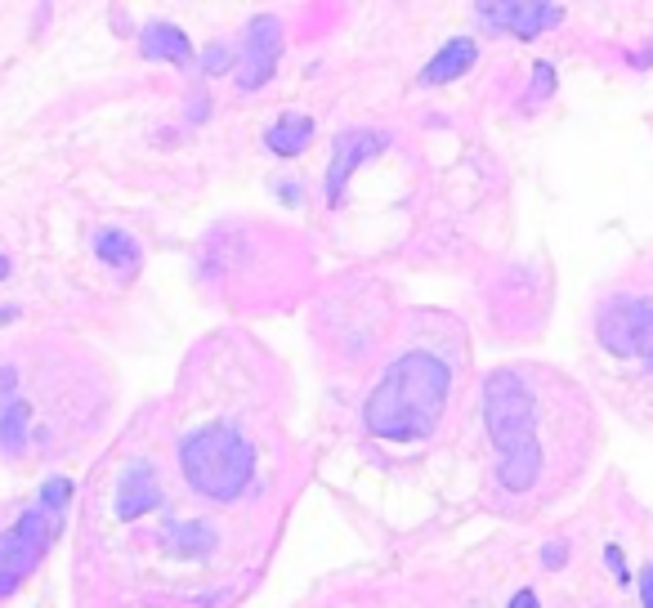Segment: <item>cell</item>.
<instances>
[{
    "instance_id": "obj_1",
    "label": "cell",
    "mask_w": 653,
    "mask_h": 608,
    "mask_svg": "<svg viewBox=\"0 0 653 608\" xmlns=\"http://www.w3.org/2000/svg\"><path fill=\"white\" fill-rule=\"evenodd\" d=\"M573 389L560 380V389H551L546 398L533 385V367H501L488 376L484 385V421H488V439L497 447V488L506 497H533L542 493V501H551L546 493L555 488V439L573 443L577 430L591 425L586 408H577L568 417H560L568 408Z\"/></svg>"
},
{
    "instance_id": "obj_2",
    "label": "cell",
    "mask_w": 653,
    "mask_h": 608,
    "mask_svg": "<svg viewBox=\"0 0 653 608\" xmlns=\"http://www.w3.org/2000/svg\"><path fill=\"white\" fill-rule=\"evenodd\" d=\"M591 341L609 402L640 430H653V259H640L635 274H622L600 291Z\"/></svg>"
},
{
    "instance_id": "obj_3",
    "label": "cell",
    "mask_w": 653,
    "mask_h": 608,
    "mask_svg": "<svg viewBox=\"0 0 653 608\" xmlns=\"http://www.w3.org/2000/svg\"><path fill=\"white\" fill-rule=\"evenodd\" d=\"M452 376L447 363L434 354H403L395 367L380 376V385L372 389V398L363 402V425L380 439H421L439 425L443 402H447Z\"/></svg>"
},
{
    "instance_id": "obj_4",
    "label": "cell",
    "mask_w": 653,
    "mask_h": 608,
    "mask_svg": "<svg viewBox=\"0 0 653 608\" xmlns=\"http://www.w3.org/2000/svg\"><path fill=\"white\" fill-rule=\"evenodd\" d=\"M179 469L198 497L233 501L255 479V447L233 425H202L179 443Z\"/></svg>"
},
{
    "instance_id": "obj_5",
    "label": "cell",
    "mask_w": 653,
    "mask_h": 608,
    "mask_svg": "<svg viewBox=\"0 0 653 608\" xmlns=\"http://www.w3.org/2000/svg\"><path fill=\"white\" fill-rule=\"evenodd\" d=\"M49 537H54V515L45 506L23 510V519L0 532V599L14 595L19 582L41 564V555L49 551Z\"/></svg>"
},
{
    "instance_id": "obj_6",
    "label": "cell",
    "mask_w": 653,
    "mask_h": 608,
    "mask_svg": "<svg viewBox=\"0 0 653 608\" xmlns=\"http://www.w3.org/2000/svg\"><path fill=\"white\" fill-rule=\"evenodd\" d=\"M278 58H283V23H278V19L251 23L246 49H242V63H237V86H242V90H259V86L274 77Z\"/></svg>"
},
{
    "instance_id": "obj_7",
    "label": "cell",
    "mask_w": 653,
    "mask_h": 608,
    "mask_svg": "<svg viewBox=\"0 0 653 608\" xmlns=\"http://www.w3.org/2000/svg\"><path fill=\"white\" fill-rule=\"evenodd\" d=\"M479 19L514 32V36H538L564 19V5H529V0H506V5H479Z\"/></svg>"
},
{
    "instance_id": "obj_8",
    "label": "cell",
    "mask_w": 653,
    "mask_h": 608,
    "mask_svg": "<svg viewBox=\"0 0 653 608\" xmlns=\"http://www.w3.org/2000/svg\"><path fill=\"white\" fill-rule=\"evenodd\" d=\"M157 501H162V488H157L153 465H130L117 484V519H135V515L153 510Z\"/></svg>"
},
{
    "instance_id": "obj_9",
    "label": "cell",
    "mask_w": 653,
    "mask_h": 608,
    "mask_svg": "<svg viewBox=\"0 0 653 608\" xmlns=\"http://www.w3.org/2000/svg\"><path fill=\"white\" fill-rule=\"evenodd\" d=\"M380 144H385V134H341V140H336V162H332V170H326V201L341 197L350 170L363 166Z\"/></svg>"
},
{
    "instance_id": "obj_10",
    "label": "cell",
    "mask_w": 653,
    "mask_h": 608,
    "mask_svg": "<svg viewBox=\"0 0 653 608\" xmlns=\"http://www.w3.org/2000/svg\"><path fill=\"white\" fill-rule=\"evenodd\" d=\"M475 58H479V49H475V41H471V36L447 41V45L430 58L425 73H421V86H447V81H456L462 73H471Z\"/></svg>"
},
{
    "instance_id": "obj_11",
    "label": "cell",
    "mask_w": 653,
    "mask_h": 608,
    "mask_svg": "<svg viewBox=\"0 0 653 608\" xmlns=\"http://www.w3.org/2000/svg\"><path fill=\"white\" fill-rule=\"evenodd\" d=\"M140 49H144L148 58H170V63H179V67L192 58L188 36H184L179 27H170V23H153V27L140 36Z\"/></svg>"
},
{
    "instance_id": "obj_12",
    "label": "cell",
    "mask_w": 653,
    "mask_h": 608,
    "mask_svg": "<svg viewBox=\"0 0 653 608\" xmlns=\"http://www.w3.org/2000/svg\"><path fill=\"white\" fill-rule=\"evenodd\" d=\"M309 140H313V121L309 117H283V121H274L269 125V134H265V144L274 148V153H283V157H291V153H305L309 148Z\"/></svg>"
},
{
    "instance_id": "obj_13",
    "label": "cell",
    "mask_w": 653,
    "mask_h": 608,
    "mask_svg": "<svg viewBox=\"0 0 653 608\" xmlns=\"http://www.w3.org/2000/svg\"><path fill=\"white\" fill-rule=\"evenodd\" d=\"M95 242H99V255H103L112 268H121V274H135V268H140V246H135V237H125V233H117V229H103Z\"/></svg>"
},
{
    "instance_id": "obj_14",
    "label": "cell",
    "mask_w": 653,
    "mask_h": 608,
    "mask_svg": "<svg viewBox=\"0 0 653 608\" xmlns=\"http://www.w3.org/2000/svg\"><path fill=\"white\" fill-rule=\"evenodd\" d=\"M27 421H32V408H27V402H10V408L0 412V447H5V452H23Z\"/></svg>"
},
{
    "instance_id": "obj_15",
    "label": "cell",
    "mask_w": 653,
    "mask_h": 608,
    "mask_svg": "<svg viewBox=\"0 0 653 608\" xmlns=\"http://www.w3.org/2000/svg\"><path fill=\"white\" fill-rule=\"evenodd\" d=\"M68 497H73V484H68V479H49V484L41 488L45 510H63V506H68Z\"/></svg>"
},
{
    "instance_id": "obj_16",
    "label": "cell",
    "mask_w": 653,
    "mask_h": 608,
    "mask_svg": "<svg viewBox=\"0 0 653 608\" xmlns=\"http://www.w3.org/2000/svg\"><path fill=\"white\" fill-rule=\"evenodd\" d=\"M202 67H207L211 77L229 73V67H233V49H224V45H211V49H207V58H202Z\"/></svg>"
},
{
    "instance_id": "obj_17",
    "label": "cell",
    "mask_w": 653,
    "mask_h": 608,
    "mask_svg": "<svg viewBox=\"0 0 653 608\" xmlns=\"http://www.w3.org/2000/svg\"><path fill=\"white\" fill-rule=\"evenodd\" d=\"M640 599H644V608H653V560L640 568Z\"/></svg>"
},
{
    "instance_id": "obj_18",
    "label": "cell",
    "mask_w": 653,
    "mask_h": 608,
    "mask_svg": "<svg viewBox=\"0 0 653 608\" xmlns=\"http://www.w3.org/2000/svg\"><path fill=\"white\" fill-rule=\"evenodd\" d=\"M510 608H542V604H538V595H533V590H519V595L510 599Z\"/></svg>"
},
{
    "instance_id": "obj_19",
    "label": "cell",
    "mask_w": 653,
    "mask_h": 608,
    "mask_svg": "<svg viewBox=\"0 0 653 608\" xmlns=\"http://www.w3.org/2000/svg\"><path fill=\"white\" fill-rule=\"evenodd\" d=\"M542 560H546L551 568H560V564H564V546H560V542H555V546H546V551H542Z\"/></svg>"
},
{
    "instance_id": "obj_20",
    "label": "cell",
    "mask_w": 653,
    "mask_h": 608,
    "mask_svg": "<svg viewBox=\"0 0 653 608\" xmlns=\"http://www.w3.org/2000/svg\"><path fill=\"white\" fill-rule=\"evenodd\" d=\"M605 560H609V568H613L618 577H627V568H622V551H618V546H609V551H605Z\"/></svg>"
},
{
    "instance_id": "obj_21",
    "label": "cell",
    "mask_w": 653,
    "mask_h": 608,
    "mask_svg": "<svg viewBox=\"0 0 653 608\" xmlns=\"http://www.w3.org/2000/svg\"><path fill=\"white\" fill-rule=\"evenodd\" d=\"M5 274H10V259H5V255H0V278H5Z\"/></svg>"
}]
</instances>
